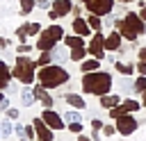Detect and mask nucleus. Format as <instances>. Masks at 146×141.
Instances as JSON below:
<instances>
[{"instance_id": "f257e3e1", "label": "nucleus", "mask_w": 146, "mask_h": 141, "mask_svg": "<svg viewBox=\"0 0 146 141\" xmlns=\"http://www.w3.org/2000/svg\"><path fill=\"white\" fill-rule=\"evenodd\" d=\"M82 89H84L87 93H94V96H105V93L112 89V75H110V73H100V70L84 73V77H82Z\"/></svg>"}, {"instance_id": "f03ea898", "label": "nucleus", "mask_w": 146, "mask_h": 141, "mask_svg": "<svg viewBox=\"0 0 146 141\" xmlns=\"http://www.w3.org/2000/svg\"><path fill=\"white\" fill-rule=\"evenodd\" d=\"M39 82L46 86V89H57L62 86L64 82H68V73L62 68V66H55V64H48L39 70Z\"/></svg>"}, {"instance_id": "7ed1b4c3", "label": "nucleus", "mask_w": 146, "mask_h": 141, "mask_svg": "<svg viewBox=\"0 0 146 141\" xmlns=\"http://www.w3.org/2000/svg\"><path fill=\"white\" fill-rule=\"evenodd\" d=\"M116 30L121 32V36H125V39H130V41H135L141 32H146L144 18L137 16V14H125V18L116 23Z\"/></svg>"}, {"instance_id": "20e7f679", "label": "nucleus", "mask_w": 146, "mask_h": 141, "mask_svg": "<svg viewBox=\"0 0 146 141\" xmlns=\"http://www.w3.org/2000/svg\"><path fill=\"white\" fill-rule=\"evenodd\" d=\"M34 68H36V61H32L30 57L21 55V57H16V66H14L11 75L16 80H21L23 84H32L34 82Z\"/></svg>"}, {"instance_id": "39448f33", "label": "nucleus", "mask_w": 146, "mask_h": 141, "mask_svg": "<svg viewBox=\"0 0 146 141\" xmlns=\"http://www.w3.org/2000/svg\"><path fill=\"white\" fill-rule=\"evenodd\" d=\"M64 36V30L59 27V25H50L48 30H43L41 34H39V39H36V48L43 52V50H52L55 48V43L59 41Z\"/></svg>"}, {"instance_id": "423d86ee", "label": "nucleus", "mask_w": 146, "mask_h": 141, "mask_svg": "<svg viewBox=\"0 0 146 141\" xmlns=\"http://www.w3.org/2000/svg\"><path fill=\"white\" fill-rule=\"evenodd\" d=\"M82 2H84L87 9H89L91 14H96V16H105V14H110L112 7H114L112 0H82Z\"/></svg>"}, {"instance_id": "0eeeda50", "label": "nucleus", "mask_w": 146, "mask_h": 141, "mask_svg": "<svg viewBox=\"0 0 146 141\" xmlns=\"http://www.w3.org/2000/svg\"><path fill=\"white\" fill-rule=\"evenodd\" d=\"M71 9H73V2H71V0H55V2H52V7H50V11H48V16L55 20V18L66 16Z\"/></svg>"}, {"instance_id": "6e6552de", "label": "nucleus", "mask_w": 146, "mask_h": 141, "mask_svg": "<svg viewBox=\"0 0 146 141\" xmlns=\"http://www.w3.org/2000/svg\"><path fill=\"white\" fill-rule=\"evenodd\" d=\"M116 130H119L123 136H128V134H132V132L137 130V121H135L132 116L123 114V116H119V118H116Z\"/></svg>"}, {"instance_id": "1a4fd4ad", "label": "nucleus", "mask_w": 146, "mask_h": 141, "mask_svg": "<svg viewBox=\"0 0 146 141\" xmlns=\"http://www.w3.org/2000/svg\"><path fill=\"white\" fill-rule=\"evenodd\" d=\"M34 132H36V136L41 139V141H52V127L43 121V118H34Z\"/></svg>"}, {"instance_id": "9d476101", "label": "nucleus", "mask_w": 146, "mask_h": 141, "mask_svg": "<svg viewBox=\"0 0 146 141\" xmlns=\"http://www.w3.org/2000/svg\"><path fill=\"white\" fill-rule=\"evenodd\" d=\"M135 109H139V102H135V100H125V102L112 107V109H110V116H112V118H119V116L130 114V111H135Z\"/></svg>"}, {"instance_id": "9b49d317", "label": "nucleus", "mask_w": 146, "mask_h": 141, "mask_svg": "<svg viewBox=\"0 0 146 141\" xmlns=\"http://www.w3.org/2000/svg\"><path fill=\"white\" fill-rule=\"evenodd\" d=\"M103 48H105V39H103L100 34H94V39H91V43H89V48H87V50H89L96 59H103V57H105Z\"/></svg>"}, {"instance_id": "f8f14e48", "label": "nucleus", "mask_w": 146, "mask_h": 141, "mask_svg": "<svg viewBox=\"0 0 146 141\" xmlns=\"http://www.w3.org/2000/svg\"><path fill=\"white\" fill-rule=\"evenodd\" d=\"M41 118H43V121H46V123H48L52 130H62V127H64V121H62V118H59V116H57V114H55L50 107L43 111V116H41Z\"/></svg>"}, {"instance_id": "ddd939ff", "label": "nucleus", "mask_w": 146, "mask_h": 141, "mask_svg": "<svg viewBox=\"0 0 146 141\" xmlns=\"http://www.w3.org/2000/svg\"><path fill=\"white\" fill-rule=\"evenodd\" d=\"M34 96H36V100H39V102H41V105H43L46 109H48V107L52 105V98H50V93L46 91V86H43V84L34 86Z\"/></svg>"}, {"instance_id": "4468645a", "label": "nucleus", "mask_w": 146, "mask_h": 141, "mask_svg": "<svg viewBox=\"0 0 146 141\" xmlns=\"http://www.w3.org/2000/svg\"><path fill=\"white\" fill-rule=\"evenodd\" d=\"M73 30H75V34L87 36V34L91 32V25H89L87 20H82V18H75V20H73Z\"/></svg>"}, {"instance_id": "2eb2a0df", "label": "nucleus", "mask_w": 146, "mask_h": 141, "mask_svg": "<svg viewBox=\"0 0 146 141\" xmlns=\"http://www.w3.org/2000/svg\"><path fill=\"white\" fill-rule=\"evenodd\" d=\"M105 48H107V50H119V48H121V32H112V34L105 39Z\"/></svg>"}, {"instance_id": "dca6fc26", "label": "nucleus", "mask_w": 146, "mask_h": 141, "mask_svg": "<svg viewBox=\"0 0 146 141\" xmlns=\"http://www.w3.org/2000/svg\"><path fill=\"white\" fill-rule=\"evenodd\" d=\"M9 80H11V70H9V66L5 61H0V89L9 86Z\"/></svg>"}, {"instance_id": "f3484780", "label": "nucleus", "mask_w": 146, "mask_h": 141, "mask_svg": "<svg viewBox=\"0 0 146 141\" xmlns=\"http://www.w3.org/2000/svg\"><path fill=\"white\" fill-rule=\"evenodd\" d=\"M66 102L73 105L75 109H84V100H82V96H78V93H66Z\"/></svg>"}, {"instance_id": "a211bd4d", "label": "nucleus", "mask_w": 146, "mask_h": 141, "mask_svg": "<svg viewBox=\"0 0 146 141\" xmlns=\"http://www.w3.org/2000/svg\"><path fill=\"white\" fill-rule=\"evenodd\" d=\"M119 102H121V100H119V96H107V93H105V96H100V105H103L105 109H112V107H116Z\"/></svg>"}, {"instance_id": "6ab92c4d", "label": "nucleus", "mask_w": 146, "mask_h": 141, "mask_svg": "<svg viewBox=\"0 0 146 141\" xmlns=\"http://www.w3.org/2000/svg\"><path fill=\"white\" fill-rule=\"evenodd\" d=\"M64 43H66L68 48H82V45H84V41H82L80 34H75V36H64Z\"/></svg>"}, {"instance_id": "aec40b11", "label": "nucleus", "mask_w": 146, "mask_h": 141, "mask_svg": "<svg viewBox=\"0 0 146 141\" xmlns=\"http://www.w3.org/2000/svg\"><path fill=\"white\" fill-rule=\"evenodd\" d=\"M34 98H36V96H34V91H30V89H23V91H21V100H23V105H25V107L34 105Z\"/></svg>"}, {"instance_id": "412c9836", "label": "nucleus", "mask_w": 146, "mask_h": 141, "mask_svg": "<svg viewBox=\"0 0 146 141\" xmlns=\"http://www.w3.org/2000/svg\"><path fill=\"white\" fill-rule=\"evenodd\" d=\"M68 57H71V55H66V50H64V48H52V59H55V61H59V64H62V61H66Z\"/></svg>"}, {"instance_id": "4be33fe9", "label": "nucleus", "mask_w": 146, "mask_h": 141, "mask_svg": "<svg viewBox=\"0 0 146 141\" xmlns=\"http://www.w3.org/2000/svg\"><path fill=\"white\" fill-rule=\"evenodd\" d=\"M80 70H84V73H91V70H98V59H87V61H82V66H80Z\"/></svg>"}, {"instance_id": "5701e85b", "label": "nucleus", "mask_w": 146, "mask_h": 141, "mask_svg": "<svg viewBox=\"0 0 146 141\" xmlns=\"http://www.w3.org/2000/svg\"><path fill=\"white\" fill-rule=\"evenodd\" d=\"M18 2H21V14H25V16H27V14L34 9V5H36V0H18Z\"/></svg>"}, {"instance_id": "b1692460", "label": "nucleus", "mask_w": 146, "mask_h": 141, "mask_svg": "<svg viewBox=\"0 0 146 141\" xmlns=\"http://www.w3.org/2000/svg\"><path fill=\"white\" fill-rule=\"evenodd\" d=\"M84 52H87V48H84V45H82V48H71V59H73V61H82Z\"/></svg>"}, {"instance_id": "393cba45", "label": "nucleus", "mask_w": 146, "mask_h": 141, "mask_svg": "<svg viewBox=\"0 0 146 141\" xmlns=\"http://www.w3.org/2000/svg\"><path fill=\"white\" fill-rule=\"evenodd\" d=\"M50 59H52V52H50V50H43V55L36 59V66H48Z\"/></svg>"}, {"instance_id": "a878e982", "label": "nucleus", "mask_w": 146, "mask_h": 141, "mask_svg": "<svg viewBox=\"0 0 146 141\" xmlns=\"http://www.w3.org/2000/svg\"><path fill=\"white\" fill-rule=\"evenodd\" d=\"M0 132H2V136H9V134L14 132L11 123H9V121H0Z\"/></svg>"}, {"instance_id": "bb28decb", "label": "nucleus", "mask_w": 146, "mask_h": 141, "mask_svg": "<svg viewBox=\"0 0 146 141\" xmlns=\"http://www.w3.org/2000/svg\"><path fill=\"white\" fill-rule=\"evenodd\" d=\"M132 89H135V91H139V93H144V91H146V77H144V75H141V77H137V82L132 84Z\"/></svg>"}, {"instance_id": "cd10ccee", "label": "nucleus", "mask_w": 146, "mask_h": 141, "mask_svg": "<svg viewBox=\"0 0 146 141\" xmlns=\"http://www.w3.org/2000/svg\"><path fill=\"white\" fill-rule=\"evenodd\" d=\"M25 32H27V36H30V34H39V32H41V25H39V23H27V25H25Z\"/></svg>"}, {"instance_id": "c85d7f7f", "label": "nucleus", "mask_w": 146, "mask_h": 141, "mask_svg": "<svg viewBox=\"0 0 146 141\" xmlns=\"http://www.w3.org/2000/svg\"><path fill=\"white\" fill-rule=\"evenodd\" d=\"M87 23L91 25V30H100V16H96V14H91Z\"/></svg>"}, {"instance_id": "c756f323", "label": "nucleus", "mask_w": 146, "mask_h": 141, "mask_svg": "<svg viewBox=\"0 0 146 141\" xmlns=\"http://www.w3.org/2000/svg\"><path fill=\"white\" fill-rule=\"evenodd\" d=\"M64 118H66V121H71V123H78V121H82L78 111H66V114H64Z\"/></svg>"}, {"instance_id": "7c9ffc66", "label": "nucleus", "mask_w": 146, "mask_h": 141, "mask_svg": "<svg viewBox=\"0 0 146 141\" xmlns=\"http://www.w3.org/2000/svg\"><path fill=\"white\" fill-rule=\"evenodd\" d=\"M116 70H121L123 75H130V73H132V66H128V64H119V61H116Z\"/></svg>"}, {"instance_id": "2f4dec72", "label": "nucleus", "mask_w": 146, "mask_h": 141, "mask_svg": "<svg viewBox=\"0 0 146 141\" xmlns=\"http://www.w3.org/2000/svg\"><path fill=\"white\" fill-rule=\"evenodd\" d=\"M16 34H18V41H25V39H27V32H25V25H21V27L16 30Z\"/></svg>"}, {"instance_id": "473e14b6", "label": "nucleus", "mask_w": 146, "mask_h": 141, "mask_svg": "<svg viewBox=\"0 0 146 141\" xmlns=\"http://www.w3.org/2000/svg\"><path fill=\"white\" fill-rule=\"evenodd\" d=\"M68 130H71V132H75V134H80V132H82V125H80V121H78V123H71V125H68Z\"/></svg>"}, {"instance_id": "72a5a7b5", "label": "nucleus", "mask_w": 146, "mask_h": 141, "mask_svg": "<svg viewBox=\"0 0 146 141\" xmlns=\"http://www.w3.org/2000/svg\"><path fill=\"white\" fill-rule=\"evenodd\" d=\"M30 50H32V45H27V43H21V45H18V52H21V55H25V52H30Z\"/></svg>"}, {"instance_id": "f704fd0d", "label": "nucleus", "mask_w": 146, "mask_h": 141, "mask_svg": "<svg viewBox=\"0 0 146 141\" xmlns=\"http://www.w3.org/2000/svg\"><path fill=\"white\" fill-rule=\"evenodd\" d=\"M137 70H139V73H141V75H146V59H144V61H139V64H137Z\"/></svg>"}, {"instance_id": "c9c22d12", "label": "nucleus", "mask_w": 146, "mask_h": 141, "mask_svg": "<svg viewBox=\"0 0 146 141\" xmlns=\"http://www.w3.org/2000/svg\"><path fill=\"white\" fill-rule=\"evenodd\" d=\"M36 5L46 9V7H52V0H36Z\"/></svg>"}, {"instance_id": "e433bc0d", "label": "nucleus", "mask_w": 146, "mask_h": 141, "mask_svg": "<svg viewBox=\"0 0 146 141\" xmlns=\"http://www.w3.org/2000/svg\"><path fill=\"white\" fill-rule=\"evenodd\" d=\"M14 132H16L18 136H25V127H23V125H16V127H14Z\"/></svg>"}, {"instance_id": "4c0bfd02", "label": "nucleus", "mask_w": 146, "mask_h": 141, "mask_svg": "<svg viewBox=\"0 0 146 141\" xmlns=\"http://www.w3.org/2000/svg\"><path fill=\"white\" fill-rule=\"evenodd\" d=\"M34 136V125L32 127H25V139H32Z\"/></svg>"}, {"instance_id": "58836bf2", "label": "nucleus", "mask_w": 146, "mask_h": 141, "mask_svg": "<svg viewBox=\"0 0 146 141\" xmlns=\"http://www.w3.org/2000/svg\"><path fill=\"white\" fill-rule=\"evenodd\" d=\"M9 109V100L5 98V100H0V111H7Z\"/></svg>"}, {"instance_id": "ea45409f", "label": "nucleus", "mask_w": 146, "mask_h": 141, "mask_svg": "<svg viewBox=\"0 0 146 141\" xmlns=\"http://www.w3.org/2000/svg\"><path fill=\"white\" fill-rule=\"evenodd\" d=\"M7 116L9 118H18V109H7Z\"/></svg>"}, {"instance_id": "a19ab883", "label": "nucleus", "mask_w": 146, "mask_h": 141, "mask_svg": "<svg viewBox=\"0 0 146 141\" xmlns=\"http://www.w3.org/2000/svg\"><path fill=\"white\" fill-rule=\"evenodd\" d=\"M114 130H116V127H112V125H105V127H103V132H105L107 136H110V134H114Z\"/></svg>"}, {"instance_id": "79ce46f5", "label": "nucleus", "mask_w": 146, "mask_h": 141, "mask_svg": "<svg viewBox=\"0 0 146 141\" xmlns=\"http://www.w3.org/2000/svg\"><path fill=\"white\" fill-rule=\"evenodd\" d=\"M91 125H94V130H100V127H103V123H100V121H94Z\"/></svg>"}, {"instance_id": "37998d69", "label": "nucleus", "mask_w": 146, "mask_h": 141, "mask_svg": "<svg viewBox=\"0 0 146 141\" xmlns=\"http://www.w3.org/2000/svg\"><path fill=\"white\" fill-rule=\"evenodd\" d=\"M139 57H141V59H146V48H141V50H139Z\"/></svg>"}, {"instance_id": "c03bdc74", "label": "nucleus", "mask_w": 146, "mask_h": 141, "mask_svg": "<svg viewBox=\"0 0 146 141\" xmlns=\"http://www.w3.org/2000/svg\"><path fill=\"white\" fill-rule=\"evenodd\" d=\"M0 48H7V39H0Z\"/></svg>"}, {"instance_id": "a18cd8bd", "label": "nucleus", "mask_w": 146, "mask_h": 141, "mask_svg": "<svg viewBox=\"0 0 146 141\" xmlns=\"http://www.w3.org/2000/svg\"><path fill=\"white\" fill-rule=\"evenodd\" d=\"M139 16H141V18H144V20H146V7H144V9H141V14H139Z\"/></svg>"}, {"instance_id": "49530a36", "label": "nucleus", "mask_w": 146, "mask_h": 141, "mask_svg": "<svg viewBox=\"0 0 146 141\" xmlns=\"http://www.w3.org/2000/svg\"><path fill=\"white\" fill-rule=\"evenodd\" d=\"M78 141H91V139H87V136H82V134H80V136H78Z\"/></svg>"}, {"instance_id": "de8ad7c7", "label": "nucleus", "mask_w": 146, "mask_h": 141, "mask_svg": "<svg viewBox=\"0 0 146 141\" xmlns=\"http://www.w3.org/2000/svg\"><path fill=\"white\" fill-rule=\"evenodd\" d=\"M144 105H146V91H144Z\"/></svg>"}, {"instance_id": "09e8293b", "label": "nucleus", "mask_w": 146, "mask_h": 141, "mask_svg": "<svg viewBox=\"0 0 146 141\" xmlns=\"http://www.w3.org/2000/svg\"><path fill=\"white\" fill-rule=\"evenodd\" d=\"M121 2H132V0H121Z\"/></svg>"}, {"instance_id": "8fccbe9b", "label": "nucleus", "mask_w": 146, "mask_h": 141, "mask_svg": "<svg viewBox=\"0 0 146 141\" xmlns=\"http://www.w3.org/2000/svg\"><path fill=\"white\" fill-rule=\"evenodd\" d=\"M0 100H5V98H2V93H0Z\"/></svg>"}, {"instance_id": "3c124183", "label": "nucleus", "mask_w": 146, "mask_h": 141, "mask_svg": "<svg viewBox=\"0 0 146 141\" xmlns=\"http://www.w3.org/2000/svg\"><path fill=\"white\" fill-rule=\"evenodd\" d=\"M0 134H2V132H0Z\"/></svg>"}]
</instances>
